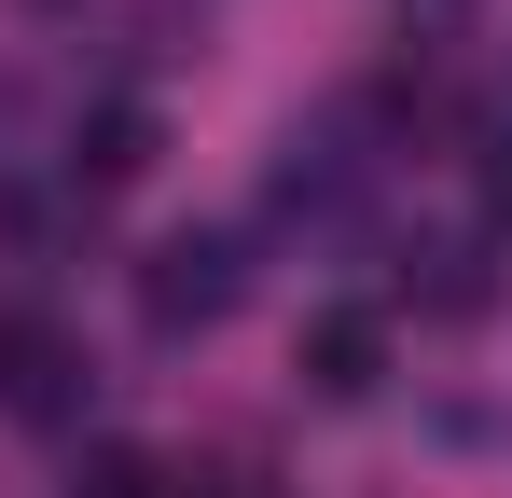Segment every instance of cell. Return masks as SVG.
Returning a JSON list of instances; mask_svg holds the SVG:
<instances>
[{
  "label": "cell",
  "instance_id": "8992f818",
  "mask_svg": "<svg viewBox=\"0 0 512 498\" xmlns=\"http://www.w3.org/2000/svg\"><path fill=\"white\" fill-rule=\"evenodd\" d=\"M471 180H485V222H499V236H512V125H499V139H485V166H471Z\"/></svg>",
  "mask_w": 512,
  "mask_h": 498
},
{
  "label": "cell",
  "instance_id": "5b68a950",
  "mask_svg": "<svg viewBox=\"0 0 512 498\" xmlns=\"http://www.w3.org/2000/svg\"><path fill=\"white\" fill-rule=\"evenodd\" d=\"M70 498H167V457H139V443H97L84 471H70Z\"/></svg>",
  "mask_w": 512,
  "mask_h": 498
},
{
  "label": "cell",
  "instance_id": "52a82bcc",
  "mask_svg": "<svg viewBox=\"0 0 512 498\" xmlns=\"http://www.w3.org/2000/svg\"><path fill=\"white\" fill-rule=\"evenodd\" d=\"M208 498H277V485H250V471H236V485H208Z\"/></svg>",
  "mask_w": 512,
  "mask_h": 498
},
{
  "label": "cell",
  "instance_id": "7a4b0ae2",
  "mask_svg": "<svg viewBox=\"0 0 512 498\" xmlns=\"http://www.w3.org/2000/svg\"><path fill=\"white\" fill-rule=\"evenodd\" d=\"M0 415L14 429H70L84 415V346L56 319H0Z\"/></svg>",
  "mask_w": 512,
  "mask_h": 498
},
{
  "label": "cell",
  "instance_id": "6da1fadb",
  "mask_svg": "<svg viewBox=\"0 0 512 498\" xmlns=\"http://www.w3.org/2000/svg\"><path fill=\"white\" fill-rule=\"evenodd\" d=\"M236 291H250V249L222 236V222H180V236L139 263V319L167 332V346H180V332H222Z\"/></svg>",
  "mask_w": 512,
  "mask_h": 498
},
{
  "label": "cell",
  "instance_id": "277c9868",
  "mask_svg": "<svg viewBox=\"0 0 512 498\" xmlns=\"http://www.w3.org/2000/svg\"><path fill=\"white\" fill-rule=\"evenodd\" d=\"M153 153H167V125H153L139 97H97V111H84V153H70V166H84V194H111V180H139Z\"/></svg>",
  "mask_w": 512,
  "mask_h": 498
},
{
  "label": "cell",
  "instance_id": "3957f363",
  "mask_svg": "<svg viewBox=\"0 0 512 498\" xmlns=\"http://www.w3.org/2000/svg\"><path fill=\"white\" fill-rule=\"evenodd\" d=\"M305 388H319V402H374V388H388V319H374V305H319V319H305Z\"/></svg>",
  "mask_w": 512,
  "mask_h": 498
}]
</instances>
